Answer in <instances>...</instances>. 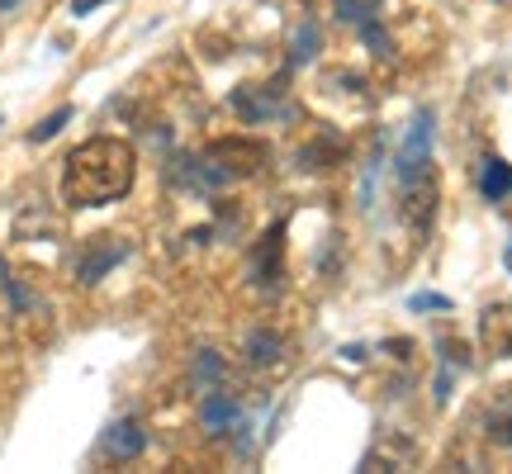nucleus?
I'll list each match as a JSON object with an SVG mask.
<instances>
[{"mask_svg":"<svg viewBox=\"0 0 512 474\" xmlns=\"http://www.w3.org/2000/svg\"><path fill=\"white\" fill-rule=\"evenodd\" d=\"M133 176H138V152L124 143V138H86L67 152L62 162V204L67 209H100V204L124 200L133 190Z\"/></svg>","mask_w":512,"mask_h":474,"instance_id":"1","label":"nucleus"},{"mask_svg":"<svg viewBox=\"0 0 512 474\" xmlns=\"http://www.w3.org/2000/svg\"><path fill=\"white\" fill-rule=\"evenodd\" d=\"M200 162L209 166V176L219 185L228 181H247V176H256L261 166H266V147L256 143V138H214V143L200 152Z\"/></svg>","mask_w":512,"mask_h":474,"instance_id":"2","label":"nucleus"},{"mask_svg":"<svg viewBox=\"0 0 512 474\" xmlns=\"http://www.w3.org/2000/svg\"><path fill=\"white\" fill-rule=\"evenodd\" d=\"M233 110H238L242 124H280V119L294 114V105L275 86H238L233 91Z\"/></svg>","mask_w":512,"mask_h":474,"instance_id":"3","label":"nucleus"},{"mask_svg":"<svg viewBox=\"0 0 512 474\" xmlns=\"http://www.w3.org/2000/svg\"><path fill=\"white\" fill-rule=\"evenodd\" d=\"M128 252H133V247H128L124 237H91L81 261H76V280H81V285H100Z\"/></svg>","mask_w":512,"mask_h":474,"instance_id":"4","label":"nucleus"},{"mask_svg":"<svg viewBox=\"0 0 512 474\" xmlns=\"http://www.w3.org/2000/svg\"><path fill=\"white\" fill-rule=\"evenodd\" d=\"M479 351L489 361H508L512 356V299H498L479 313Z\"/></svg>","mask_w":512,"mask_h":474,"instance_id":"5","label":"nucleus"},{"mask_svg":"<svg viewBox=\"0 0 512 474\" xmlns=\"http://www.w3.org/2000/svg\"><path fill=\"white\" fill-rule=\"evenodd\" d=\"M143 446H147L143 422H138V418H119V422H110V432L100 437V460H105V465H124V460L143 456Z\"/></svg>","mask_w":512,"mask_h":474,"instance_id":"6","label":"nucleus"},{"mask_svg":"<svg viewBox=\"0 0 512 474\" xmlns=\"http://www.w3.org/2000/svg\"><path fill=\"white\" fill-rule=\"evenodd\" d=\"M285 223H271L266 228V237L252 247V280L261 285V290H275L280 280H285V266H280V252H285Z\"/></svg>","mask_w":512,"mask_h":474,"instance_id":"7","label":"nucleus"},{"mask_svg":"<svg viewBox=\"0 0 512 474\" xmlns=\"http://www.w3.org/2000/svg\"><path fill=\"white\" fill-rule=\"evenodd\" d=\"M242 351H247V365H256V370H275V365L285 361V337L275 328H252L247 332V342H242Z\"/></svg>","mask_w":512,"mask_h":474,"instance_id":"8","label":"nucleus"},{"mask_svg":"<svg viewBox=\"0 0 512 474\" xmlns=\"http://www.w3.org/2000/svg\"><path fill=\"white\" fill-rule=\"evenodd\" d=\"M479 195L489 204H503L512 195V166L503 157H484L479 162Z\"/></svg>","mask_w":512,"mask_h":474,"instance_id":"9","label":"nucleus"},{"mask_svg":"<svg viewBox=\"0 0 512 474\" xmlns=\"http://www.w3.org/2000/svg\"><path fill=\"white\" fill-rule=\"evenodd\" d=\"M219 380H223V361L214 356V351H200V356H195V384H200V394L204 389H214Z\"/></svg>","mask_w":512,"mask_h":474,"instance_id":"10","label":"nucleus"},{"mask_svg":"<svg viewBox=\"0 0 512 474\" xmlns=\"http://www.w3.org/2000/svg\"><path fill=\"white\" fill-rule=\"evenodd\" d=\"M67 119H72V110H67V105H62V110H57V114H48V119H43V124H38L34 133H29V138H34V143H48V138H53L57 128L67 124Z\"/></svg>","mask_w":512,"mask_h":474,"instance_id":"11","label":"nucleus"},{"mask_svg":"<svg viewBox=\"0 0 512 474\" xmlns=\"http://www.w3.org/2000/svg\"><path fill=\"white\" fill-rule=\"evenodd\" d=\"M408 304H413L418 313H427V309H451V299H441V294H413Z\"/></svg>","mask_w":512,"mask_h":474,"instance_id":"12","label":"nucleus"},{"mask_svg":"<svg viewBox=\"0 0 512 474\" xmlns=\"http://www.w3.org/2000/svg\"><path fill=\"white\" fill-rule=\"evenodd\" d=\"M95 5H105V0H72V15H91Z\"/></svg>","mask_w":512,"mask_h":474,"instance_id":"13","label":"nucleus"},{"mask_svg":"<svg viewBox=\"0 0 512 474\" xmlns=\"http://www.w3.org/2000/svg\"><path fill=\"white\" fill-rule=\"evenodd\" d=\"M19 0H0V15H10V10H15Z\"/></svg>","mask_w":512,"mask_h":474,"instance_id":"14","label":"nucleus"},{"mask_svg":"<svg viewBox=\"0 0 512 474\" xmlns=\"http://www.w3.org/2000/svg\"><path fill=\"white\" fill-rule=\"evenodd\" d=\"M503 266H508V271H512V242H508V247H503Z\"/></svg>","mask_w":512,"mask_h":474,"instance_id":"15","label":"nucleus"}]
</instances>
